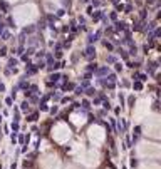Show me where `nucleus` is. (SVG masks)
<instances>
[{
	"instance_id": "nucleus-21",
	"label": "nucleus",
	"mask_w": 161,
	"mask_h": 169,
	"mask_svg": "<svg viewBox=\"0 0 161 169\" xmlns=\"http://www.w3.org/2000/svg\"><path fill=\"white\" fill-rule=\"evenodd\" d=\"M2 30H4V24H2V22H0V32H2Z\"/></svg>"
},
{
	"instance_id": "nucleus-2",
	"label": "nucleus",
	"mask_w": 161,
	"mask_h": 169,
	"mask_svg": "<svg viewBox=\"0 0 161 169\" xmlns=\"http://www.w3.org/2000/svg\"><path fill=\"white\" fill-rule=\"evenodd\" d=\"M84 55H86V57H94V55H96V50H94V47H92V45L87 47L86 52H84Z\"/></svg>"
},
{
	"instance_id": "nucleus-7",
	"label": "nucleus",
	"mask_w": 161,
	"mask_h": 169,
	"mask_svg": "<svg viewBox=\"0 0 161 169\" xmlns=\"http://www.w3.org/2000/svg\"><path fill=\"white\" fill-rule=\"evenodd\" d=\"M7 24H8V27H15V22H14V18H12V17L7 18Z\"/></svg>"
},
{
	"instance_id": "nucleus-20",
	"label": "nucleus",
	"mask_w": 161,
	"mask_h": 169,
	"mask_svg": "<svg viewBox=\"0 0 161 169\" xmlns=\"http://www.w3.org/2000/svg\"><path fill=\"white\" fill-rule=\"evenodd\" d=\"M114 60H116V59L112 57V55H109V57H107V62H114Z\"/></svg>"
},
{
	"instance_id": "nucleus-22",
	"label": "nucleus",
	"mask_w": 161,
	"mask_h": 169,
	"mask_svg": "<svg viewBox=\"0 0 161 169\" xmlns=\"http://www.w3.org/2000/svg\"><path fill=\"white\" fill-rule=\"evenodd\" d=\"M153 2H154V0H148V4H153Z\"/></svg>"
},
{
	"instance_id": "nucleus-16",
	"label": "nucleus",
	"mask_w": 161,
	"mask_h": 169,
	"mask_svg": "<svg viewBox=\"0 0 161 169\" xmlns=\"http://www.w3.org/2000/svg\"><path fill=\"white\" fill-rule=\"evenodd\" d=\"M112 32H114V29H112V27H107V29H106V34H112Z\"/></svg>"
},
{
	"instance_id": "nucleus-11",
	"label": "nucleus",
	"mask_w": 161,
	"mask_h": 169,
	"mask_svg": "<svg viewBox=\"0 0 161 169\" xmlns=\"http://www.w3.org/2000/svg\"><path fill=\"white\" fill-rule=\"evenodd\" d=\"M104 47H106V49H109V50L112 49V45H111L109 42H107V40H104Z\"/></svg>"
},
{
	"instance_id": "nucleus-12",
	"label": "nucleus",
	"mask_w": 161,
	"mask_h": 169,
	"mask_svg": "<svg viewBox=\"0 0 161 169\" xmlns=\"http://www.w3.org/2000/svg\"><path fill=\"white\" fill-rule=\"evenodd\" d=\"M124 10H126V14H129V12L132 10V5H126V7H124Z\"/></svg>"
},
{
	"instance_id": "nucleus-23",
	"label": "nucleus",
	"mask_w": 161,
	"mask_h": 169,
	"mask_svg": "<svg viewBox=\"0 0 161 169\" xmlns=\"http://www.w3.org/2000/svg\"><path fill=\"white\" fill-rule=\"evenodd\" d=\"M111 2H114V4H118V2H119V0H111Z\"/></svg>"
},
{
	"instance_id": "nucleus-15",
	"label": "nucleus",
	"mask_w": 161,
	"mask_h": 169,
	"mask_svg": "<svg viewBox=\"0 0 161 169\" xmlns=\"http://www.w3.org/2000/svg\"><path fill=\"white\" fill-rule=\"evenodd\" d=\"M34 54V47H29V49H27V55H32Z\"/></svg>"
},
{
	"instance_id": "nucleus-9",
	"label": "nucleus",
	"mask_w": 161,
	"mask_h": 169,
	"mask_svg": "<svg viewBox=\"0 0 161 169\" xmlns=\"http://www.w3.org/2000/svg\"><path fill=\"white\" fill-rule=\"evenodd\" d=\"M146 14H148V10H146V8H143V10H141V15H139L141 20H144V18H146Z\"/></svg>"
},
{
	"instance_id": "nucleus-4",
	"label": "nucleus",
	"mask_w": 161,
	"mask_h": 169,
	"mask_svg": "<svg viewBox=\"0 0 161 169\" xmlns=\"http://www.w3.org/2000/svg\"><path fill=\"white\" fill-rule=\"evenodd\" d=\"M0 34H2V39H4V40H8V39H10V34H8L7 30H2Z\"/></svg>"
},
{
	"instance_id": "nucleus-1",
	"label": "nucleus",
	"mask_w": 161,
	"mask_h": 169,
	"mask_svg": "<svg viewBox=\"0 0 161 169\" xmlns=\"http://www.w3.org/2000/svg\"><path fill=\"white\" fill-rule=\"evenodd\" d=\"M101 34H102V32H101V30H97V32H96V34H91V35H89V37H87V40H89V44L96 42V40H97V39H99V37H101Z\"/></svg>"
},
{
	"instance_id": "nucleus-17",
	"label": "nucleus",
	"mask_w": 161,
	"mask_h": 169,
	"mask_svg": "<svg viewBox=\"0 0 161 169\" xmlns=\"http://www.w3.org/2000/svg\"><path fill=\"white\" fill-rule=\"evenodd\" d=\"M89 70H96V64H89Z\"/></svg>"
},
{
	"instance_id": "nucleus-6",
	"label": "nucleus",
	"mask_w": 161,
	"mask_h": 169,
	"mask_svg": "<svg viewBox=\"0 0 161 169\" xmlns=\"http://www.w3.org/2000/svg\"><path fill=\"white\" fill-rule=\"evenodd\" d=\"M92 18L94 20H99V18H102V14H101V12H96V14H92Z\"/></svg>"
},
{
	"instance_id": "nucleus-3",
	"label": "nucleus",
	"mask_w": 161,
	"mask_h": 169,
	"mask_svg": "<svg viewBox=\"0 0 161 169\" xmlns=\"http://www.w3.org/2000/svg\"><path fill=\"white\" fill-rule=\"evenodd\" d=\"M116 30H126V24L124 22H116Z\"/></svg>"
},
{
	"instance_id": "nucleus-18",
	"label": "nucleus",
	"mask_w": 161,
	"mask_h": 169,
	"mask_svg": "<svg viewBox=\"0 0 161 169\" xmlns=\"http://www.w3.org/2000/svg\"><path fill=\"white\" fill-rule=\"evenodd\" d=\"M107 72V69L106 67H102V69H99V74H106Z\"/></svg>"
},
{
	"instance_id": "nucleus-14",
	"label": "nucleus",
	"mask_w": 161,
	"mask_h": 169,
	"mask_svg": "<svg viewBox=\"0 0 161 169\" xmlns=\"http://www.w3.org/2000/svg\"><path fill=\"white\" fill-rule=\"evenodd\" d=\"M119 52H121V57H122V59H128V54H126L122 49H119Z\"/></svg>"
},
{
	"instance_id": "nucleus-19",
	"label": "nucleus",
	"mask_w": 161,
	"mask_h": 169,
	"mask_svg": "<svg viewBox=\"0 0 161 169\" xmlns=\"http://www.w3.org/2000/svg\"><path fill=\"white\" fill-rule=\"evenodd\" d=\"M99 4H101L99 0H92V5H94V7H97V5H99Z\"/></svg>"
},
{
	"instance_id": "nucleus-8",
	"label": "nucleus",
	"mask_w": 161,
	"mask_h": 169,
	"mask_svg": "<svg viewBox=\"0 0 161 169\" xmlns=\"http://www.w3.org/2000/svg\"><path fill=\"white\" fill-rule=\"evenodd\" d=\"M124 10V5L122 4H116V12H122Z\"/></svg>"
},
{
	"instance_id": "nucleus-10",
	"label": "nucleus",
	"mask_w": 161,
	"mask_h": 169,
	"mask_svg": "<svg viewBox=\"0 0 161 169\" xmlns=\"http://www.w3.org/2000/svg\"><path fill=\"white\" fill-rule=\"evenodd\" d=\"M5 54H7V49H5V47H2V49H0V57H4Z\"/></svg>"
},
{
	"instance_id": "nucleus-5",
	"label": "nucleus",
	"mask_w": 161,
	"mask_h": 169,
	"mask_svg": "<svg viewBox=\"0 0 161 169\" xmlns=\"http://www.w3.org/2000/svg\"><path fill=\"white\" fill-rule=\"evenodd\" d=\"M0 8H2V10H4V12H7V10H8V5L5 4L4 0H0Z\"/></svg>"
},
{
	"instance_id": "nucleus-13",
	"label": "nucleus",
	"mask_w": 161,
	"mask_h": 169,
	"mask_svg": "<svg viewBox=\"0 0 161 169\" xmlns=\"http://www.w3.org/2000/svg\"><path fill=\"white\" fill-rule=\"evenodd\" d=\"M8 65H10V67H14V65H17V60H15V59H10V62H8Z\"/></svg>"
}]
</instances>
